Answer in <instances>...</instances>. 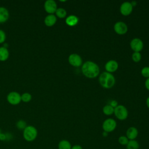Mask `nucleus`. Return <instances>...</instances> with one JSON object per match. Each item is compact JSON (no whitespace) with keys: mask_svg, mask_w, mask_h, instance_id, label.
I'll return each mask as SVG.
<instances>
[{"mask_svg":"<svg viewBox=\"0 0 149 149\" xmlns=\"http://www.w3.org/2000/svg\"><path fill=\"white\" fill-rule=\"evenodd\" d=\"M145 87L148 90H149V77L145 81Z\"/></svg>","mask_w":149,"mask_h":149,"instance_id":"31","label":"nucleus"},{"mask_svg":"<svg viewBox=\"0 0 149 149\" xmlns=\"http://www.w3.org/2000/svg\"><path fill=\"white\" fill-rule=\"evenodd\" d=\"M44 9L49 14H54L57 9V5L54 0H47L44 3Z\"/></svg>","mask_w":149,"mask_h":149,"instance_id":"10","label":"nucleus"},{"mask_svg":"<svg viewBox=\"0 0 149 149\" xmlns=\"http://www.w3.org/2000/svg\"><path fill=\"white\" fill-rule=\"evenodd\" d=\"M115 116L120 120H125L128 116V111L126 108L122 105H118L114 108Z\"/></svg>","mask_w":149,"mask_h":149,"instance_id":"4","label":"nucleus"},{"mask_svg":"<svg viewBox=\"0 0 149 149\" xmlns=\"http://www.w3.org/2000/svg\"><path fill=\"white\" fill-rule=\"evenodd\" d=\"M139 144L136 140H129L127 145L126 149H139Z\"/></svg>","mask_w":149,"mask_h":149,"instance_id":"19","label":"nucleus"},{"mask_svg":"<svg viewBox=\"0 0 149 149\" xmlns=\"http://www.w3.org/2000/svg\"><path fill=\"white\" fill-rule=\"evenodd\" d=\"M146 104H147V107L149 108V97L146 100Z\"/></svg>","mask_w":149,"mask_h":149,"instance_id":"33","label":"nucleus"},{"mask_svg":"<svg viewBox=\"0 0 149 149\" xmlns=\"http://www.w3.org/2000/svg\"><path fill=\"white\" fill-rule=\"evenodd\" d=\"M69 63L73 66L79 67L82 64V59L81 56L77 54H72L68 58Z\"/></svg>","mask_w":149,"mask_h":149,"instance_id":"9","label":"nucleus"},{"mask_svg":"<svg viewBox=\"0 0 149 149\" xmlns=\"http://www.w3.org/2000/svg\"><path fill=\"white\" fill-rule=\"evenodd\" d=\"M133 6L130 2H125L122 3L120 7V12L123 16L129 15L133 11Z\"/></svg>","mask_w":149,"mask_h":149,"instance_id":"11","label":"nucleus"},{"mask_svg":"<svg viewBox=\"0 0 149 149\" xmlns=\"http://www.w3.org/2000/svg\"><path fill=\"white\" fill-rule=\"evenodd\" d=\"M7 101L12 105H16L19 104L22 101L20 94L16 91H12L7 95Z\"/></svg>","mask_w":149,"mask_h":149,"instance_id":"6","label":"nucleus"},{"mask_svg":"<svg viewBox=\"0 0 149 149\" xmlns=\"http://www.w3.org/2000/svg\"><path fill=\"white\" fill-rule=\"evenodd\" d=\"M5 40H6L5 33L2 30H0V44H2L3 42H5Z\"/></svg>","mask_w":149,"mask_h":149,"instance_id":"27","label":"nucleus"},{"mask_svg":"<svg viewBox=\"0 0 149 149\" xmlns=\"http://www.w3.org/2000/svg\"><path fill=\"white\" fill-rule=\"evenodd\" d=\"M1 133V129H0V134Z\"/></svg>","mask_w":149,"mask_h":149,"instance_id":"35","label":"nucleus"},{"mask_svg":"<svg viewBox=\"0 0 149 149\" xmlns=\"http://www.w3.org/2000/svg\"><path fill=\"white\" fill-rule=\"evenodd\" d=\"M118 66V63L116 61L110 60L106 63L105 65V69L106 70V72L111 73L116 71Z\"/></svg>","mask_w":149,"mask_h":149,"instance_id":"12","label":"nucleus"},{"mask_svg":"<svg viewBox=\"0 0 149 149\" xmlns=\"http://www.w3.org/2000/svg\"><path fill=\"white\" fill-rule=\"evenodd\" d=\"M71 149H83V148L80 145L76 144V145H74L73 146H72Z\"/></svg>","mask_w":149,"mask_h":149,"instance_id":"30","label":"nucleus"},{"mask_svg":"<svg viewBox=\"0 0 149 149\" xmlns=\"http://www.w3.org/2000/svg\"><path fill=\"white\" fill-rule=\"evenodd\" d=\"M129 141V139L125 136H121L118 139V142L122 146H126Z\"/></svg>","mask_w":149,"mask_h":149,"instance_id":"25","label":"nucleus"},{"mask_svg":"<svg viewBox=\"0 0 149 149\" xmlns=\"http://www.w3.org/2000/svg\"><path fill=\"white\" fill-rule=\"evenodd\" d=\"M131 3V4H132V6L133 7V6H135L136 5H137V2L136 1H132V2H130Z\"/></svg>","mask_w":149,"mask_h":149,"instance_id":"32","label":"nucleus"},{"mask_svg":"<svg viewBox=\"0 0 149 149\" xmlns=\"http://www.w3.org/2000/svg\"><path fill=\"white\" fill-rule=\"evenodd\" d=\"M32 98L31 95L29 93H24L21 95V99L22 101H23L24 102H29L31 101Z\"/></svg>","mask_w":149,"mask_h":149,"instance_id":"22","label":"nucleus"},{"mask_svg":"<svg viewBox=\"0 0 149 149\" xmlns=\"http://www.w3.org/2000/svg\"><path fill=\"white\" fill-rule=\"evenodd\" d=\"M103 113L106 115H111L114 113V108L110 105H106L103 107Z\"/></svg>","mask_w":149,"mask_h":149,"instance_id":"20","label":"nucleus"},{"mask_svg":"<svg viewBox=\"0 0 149 149\" xmlns=\"http://www.w3.org/2000/svg\"><path fill=\"white\" fill-rule=\"evenodd\" d=\"M55 14L57 17H58L59 18L62 19V18H64L66 17V16L67 15V12L65 9L59 8H57V9L55 12Z\"/></svg>","mask_w":149,"mask_h":149,"instance_id":"21","label":"nucleus"},{"mask_svg":"<svg viewBox=\"0 0 149 149\" xmlns=\"http://www.w3.org/2000/svg\"><path fill=\"white\" fill-rule=\"evenodd\" d=\"M7 140L6 134L1 133L0 134V140H1V141H4V140Z\"/></svg>","mask_w":149,"mask_h":149,"instance_id":"29","label":"nucleus"},{"mask_svg":"<svg viewBox=\"0 0 149 149\" xmlns=\"http://www.w3.org/2000/svg\"><path fill=\"white\" fill-rule=\"evenodd\" d=\"M81 72L86 77L93 79L98 76L100 68L98 65L95 62L88 61L82 65Z\"/></svg>","mask_w":149,"mask_h":149,"instance_id":"1","label":"nucleus"},{"mask_svg":"<svg viewBox=\"0 0 149 149\" xmlns=\"http://www.w3.org/2000/svg\"><path fill=\"white\" fill-rule=\"evenodd\" d=\"M130 48L134 52H140L143 48V42L141 40L138 38H134L130 41Z\"/></svg>","mask_w":149,"mask_h":149,"instance_id":"7","label":"nucleus"},{"mask_svg":"<svg viewBox=\"0 0 149 149\" xmlns=\"http://www.w3.org/2000/svg\"><path fill=\"white\" fill-rule=\"evenodd\" d=\"M16 126L17 127V128L19 130H24L26 126H27V124L26 122L23 120H19L16 122Z\"/></svg>","mask_w":149,"mask_h":149,"instance_id":"23","label":"nucleus"},{"mask_svg":"<svg viewBox=\"0 0 149 149\" xmlns=\"http://www.w3.org/2000/svg\"><path fill=\"white\" fill-rule=\"evenodd\" d=\"M132 60L135 62H139L141 59V55L140 52H134L132 55Z\"/></svg>","mask_w":149,"mask_h":149,"instance_id":"24","label":"nucleus"},{"mask_svg":"<svg viewBox=\"0 0 149 149\" xmlns=\"http://www.w3.org/2000/svg\"><path fill=\"white\" fill-rule=\"evenodd\" d=\"M102 127L104 132L110 133L115 129L116 127V122L113 119L108 118L104 121Z\"/></svg>","mask_w":149,"mask_h":149,"instance_id":"5","label":"nucleus"},{"mask_svg":"<svg viewBox=\"0 0 149 149\" xmlns=\"http://www.w3.org/2000/svg\"><path fill=\"white\" fill-rule=\"evenodd\" d=\"M38 135V131L37 129L31 125L27 126L23 130V136L24 140L27 141L31 142L36 140Z\"/></svg>","mask_w":149,"mask_h":149,"instance_id":"3","label":"nucleus"},{"mask_svg":"<svg viewBox=\"0 0 149 149\" xmlns=\"http://www.w3.org/2000/svg\"><path fill=\"white\" fill-rule=\"evenodd\" d=\"M65 22L69 26H74L79 22V18L75 15H69L65 20Z\"/></svg>","mask_w":149,"mask_h":149,"instance_id":"16","label":"nucleus"},{"mask_svg":"<svg viewBox=\"0 0 149 149\" xmlns=\"http://www.w3.org/2000/svg\"><path fill=\"white\" fill-rule=\"evenodd\" d=\"M141 73L143 77L148 78L149 77V67L148 66L144 67L141 70Z\"/></svg>","mask_w":149,"mask_h":149,"instance_id":"26","label":"nucleus"},{"mask_svg":"<svg viewBox=\"0 0 149 149\" xmlns=\"http://www.w3.org/2000/svg\"><path fill=\"white\" fill-rule=\"evenodd\" d=\"M114 30L116 33L119 35H123L127 31L128 27L126 24L123 22H116L113 26Z\"/></svg>","mask_w":149,"mask_h":149,"instance_id":"8","label":"nucleus"},{"mask_svg":"<svg viewBox=\"0 0 149 149\" xmlns=\"http://www.w3.org/2000/svg\"><path fill=\"white\" fill-rule=\"evenodd\" d=\"M99 83L104 88H112L115 83V79L112 74L107 72H102L99 77Z\"/></svg>","mask_w":149,"mask_h":149,"instance_id":"2","label":"nucleus"},{"mask_svg":"<svg viewBox=\"0 0 149 149\" xmlns=\"http://www.w3.org/2000/svg\"><path fill=\"white\" fill-rule=\"evenodd\" d=\"M138 130L135 127H130L126 131V136L129 140H135L138 136Z\"/></svg>","mask_w":149,"mask_h":149,"instance_id":"13","label":"nucleus"},{"mask_svg":"<svg viewBox=\"0 0 149 149\" xmlns=\"http://www.w3.org/2000/svg\"><path fill=\"white\" fill-rule=\"evenodd\" d=\"M58 147V149H71L72 146L68 140H62L59 142Z\"/></svg>","mask_w":149,"mask_h":149,"instance_id":"18","label":"nucleus"},{"mask_svg":"<svg viewBox=\"0 0 149 149\" xmlns=\"http://www.w3.org/2000/svg\"><path fill=\"white\" fill-rule=\"evenodd\" d=\"M109 105H110L112 107H113V108H115V107H116L118 105V102L116 101H115V100H112V101H111V102H110V104H109Z\"/></svg>","mask_w":149,"mask_h":149,"instance_id":"28","label":"nucleus"},{"mask_svg":"<svg viewBox=\"0 0 149 149\" xmlns=\"http://www.w3.org/2000/svg\"><path fill=\"white\" fill-rule=\"evenodd\" d=\"M57 19L55 15L54 14H49L44 19V23L48 27H51L54 26L56 22Z\"/></svg>","mask_w":149,"mask_h":149,"instance_id":"15","label":"nucleus"},{"mask_svg":"<svg viewBox=\"0 0 149 149\" xmlns=\"http://www.w3.org/2000/svg\"><path fill=\"white\" fill-rule=\"evenodd\" d=\"M108 133H107V132H102V136H104V137H107V136H108Z\"/></svg>","mask_w":149,"mask_h":149,"instance_id":"34","label":"nucleus"},{"mask_svg":"<svg viewBox=\"0 0 149 149\" xmlns=\"http://www.w3.org/2000/svg\"><path fill=\"white\" fill-rule=\"evenodd\" d=\"M9 56V52L7 48L4 47H0V61H5L7 60Z\"/></svg>","mask_w":149,"mask_h":149,"instance_id":"17","label":"nucleus"},{"mask_svg":"<svg viewBox=\"0 0 149 149\" xmlns=\"http://www.w3.org/2000/svg\"><path fill=\"white\" fill-rule=\"evenodd\" d=\"M9 17V13L8 10L0 6V23L6 22Z\"/></svg>","mask_w":149,"mask_h":149,"instance_id":"14","label":"nucleus"}]
</instances>
